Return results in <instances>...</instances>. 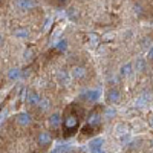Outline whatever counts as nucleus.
<instances>
[{
    "label": "nucleus",
    "instance_id": "27",
    "mask_svg": "<svg viewBox=\"0 0 153 153\" xmlns=\"http://www.w3.org/2000/svg\"><path fill=\"white\" fill-rule=\"evenodd\" d=\"M91 153H106L104 149H101V150H95V152H91Z\"/></svg>",
    "mask_w": 153,
    "mask_h": 153
},
{
    "label": "nucleus",
    "instance_id": "21",
    "mask_svg": "<svg viewBox=\"0 0 153 153\" xmlns=\"http://www.w3.org/2000/svg\"><path fill=\"white\" fill-rule=\"evenodd\" d=\"M23 58L26 61H31L34 58V51L31 48H26V49H25V52H23Z\"/></svg>",
    "mask_w": 153,
    "mask_h": 153
},
{
    "label": "nucleus",
    "instance_id": "7",
    "mask_svg": "<svg viewBox=\"0 0 153 153\" xmlns=\"http://www.w3.org/2000/svg\"><path fill=\"white\" fill-rule=\"evenodd\" d=\"M61 123H63V120H61V115H60L58 112H54V113L49 117V124H51V127H52V129H58Z\"/></svg>",
    "mask_w": 153,
    "mask_h": 153
},
{
    "label": "nucleus",
    "instance_id": "11",
    "mask_svg": "<svg viewBox=\"0 0 153 153\" xmlns=\"http://www.w3.org/2000/svg\"><path fill=\"white\" fill-rule=\"evenodd\" d=\"M12 35H14V37H17V38H29V35H31V31H29L28 28H17V29H14Z\"/></svg>",
    "mask_w": 153,
    "mask_h": 153
},
{
    "label": "nucleus",
    "instance_id": "17",
    "mask_svg": "<svg viewBox=\"0 0 153 153\" xmlns=\"http://www.w3.org/2000/svg\"><path fill=\"white\" fill-rule=\"evenodd\" d=\"M117 132H118L120 135H127V133H129V126H127L126 123L117 124Z\"/></svg>",
    "mask_w": 153,
    "mask_h": 153
},
{
    "label": "nucleus",
    "instance_id": "13",
    "mask_svg": "<svg viewBox=\"0 0 153 153\" xmlns=\"http://www.w3.org/2000/svg\"><path fill=\"white\" fill-rule=\"evenodd\" d=\"M57 81L60 84H68L69 83V74L66 71H58L57 72Z\"/></svg>",
    "mask_w": 153,
    "mask_h": 153
},
{
    "label": "nucleus",
    "instance_id": "29",
    "mask_svg": "<svg viewBox=\"0 0 153 153\" xmlns=\"http://www.w3.org/2000/svg\"><path fill=\"white\" fill-rule=\"evenodd\" d=\"M58 2H60V3H65V2H68V0H58Z\"/></svg>",
    "mask_w": 153,
    "mask_h": 153
},
{
    "label": "nucleus",
    "instance_id": "16",
    "mask_svg": "<svg viewBox=\"0 0 153 153\" xmlns=\"http://www.w3.org/2000/svg\"><path fill=\"white\" fill-rule=\"evenodd\" d=\"M98 123H100V115L97 112L91 113V117H89V120H87V124L89 126H98Z\"/></svg>",
    "mask_w": 153,
    "mask_h": 153
},
{
    "label": "nucleus",
    "instance_id": "1",
    "mask_svg": "<svg viewBox=\"0 0 153 153\" xmlns=\"http://www.w3.org/2000/svg\"><path fill=\"white\" fill-rule=\"evenodd\" d=\"M63 127H65L68 132L75 130L76 127H78V117H76V115H74V113L68 115V117L63 120Z\"/></svg>",
    "mask_w": 153,
    "mask_h": 153
},
{
    "label": "nucleus",
    "instance_id": "4",
    "mask_svg": "<svg viewBox=\"0 0 153 153\" xmlns=\"http://www.w3.org/2000/svg\"><path fill=\"white\" fill-rule=\"evenodd\" d=\"M51 141H52V136H51L49 132H40L38 136H37V143H38V146H42V147L49 146Z\"/></svg>",
    "mask_w": 153,
    "mask_h": 153
},
{
    "label": "nucleus",
    "instance_id": "25",
    "mask_svg": "<svg viewBox=\"0 0 153 153\" xmlns=\"http://www.w3.org/2000/svg\"><path fill=\"white\" fill-rule=\"evenodd\" d=\"M150 43H152L150 37H146V38H143V40H141V46H143V48H149ZM149 49H150V48H149Z\"/></svg>",
    "mask_w": 153,
    "mask_h": 153
},
{
    "label": "nucleus",
    "instance_id": "8",
    "mask_svg": "<svg viewBox=\"0 0 153 153\" xmlns=\"http://www.w3.org/2000/svg\"><path fill=\"white\" fill-rule=\"evenodd\" d=\"M71 75H72V78H75V80H81V78L86 76V69L83 66H75V68H72Z\"/></svg>",
    "mask_w": 153,
    "mask_h": 153
},
{
    "label": "nucleus",
    "instance_id": "22",
    "mask_svg": "<svg viewBox=\"0 0 153 153\" xmlns=\"http://www.w3.org/2000/svg\"><path fill=\"white\" fill-rule=\"evenodd\" d=\"M49 107H51V103H49V100H46V98H43L42 103L38 104V109H40V112H46Z\"/></svg>",
    "mask_w": 153,
    "mask_h": 153
},
{
    "label": "nucleus",
    "instance_id": "18",
    "mask_svg": "<svg viewBox=\"0 0 153 153\" xmlns=\"http://www.w3.org/2000/svg\"><path fill=\"white\" fill-rule=\"evenodd\" d=\"M135 66H136V69H138L139 72L146 71V61H144V58H136V61H135Z\"/></svg>",
    "mask_w": 153,
    "mask_h": 153
},
{
    "label": "nucleus",
    "instance_id": "6",
    "mask_svg": "<svg viewBox=\"0 0 153 153\" xmlns=\"http://www.w3.org/2000/svg\"><path fill=\"white\" fill-rule=\"evenodd\" d=\"M42 97L38 95L37 92H28V95H26V103L29 104V106H38L42 103Z\"/></svg>",
    "mask_w": 153,
    "mask_h": 153
},
{
    "label": "nucleus",
    "instance_id": "20",
    "mask_svg": "<svg viewBox=\"0 0 153 153\" xmlns=\"http://www.w3.org/2000/svg\"><path fill=\"white\" fill-rule=\"evenodd\" d=\"M69 150V146L68 144H58L54 150H52V153H66Z\"/></svg>",
    "mask_w": 153,
    "mask_h": 153
},
{
    "label": "nucleus",
    "instance_id": "19",
    "mask_svg": "<svg viewBox=\"0 0 153 153\" xmlns=\"http://www.w3.org/2000/svg\"><path fill=\"white\" fill-rule=\"evenodd\" d=\"M115 115H117V109L115 107H107L106 109V112H104V117H106V120H112Z\"/></svg>",
    "mask_w": 153,
    "mask_h": 153
},
{
    "label": "nucleus",
    "instance_id": "26",
    "mask_svg": "<svg viewBox=\"0 0 153 153\" xmlns=\"http://www.w3.org/2000/svg\"><path fill=\"white\" fill-rule=\"evenodd\" d=\"M147 58L153 60V46H150V49H149V52H147Z\"/></svg>",
    "mask_w": 153,
    "mask_h": 153
},
{
    "label": "nucleus",
    "instance_id": "5",
    "mask_svg": "<svg viewBox=\"0 0 153 153\" xmlns=\"http://www.w3.org/2000/svg\"><path fill=\"white\" fill-rule=\"evenodd\" d=\"M104 146V138L103 136H98L94 138L92 141H89V152H95V150H101Z\"/></svg>",
    "mask_w": 153,
    "mask_h": 153
},
{
    "label": "nucleus",
    "instance_id": "3",
    "mask_svg": "<svg viewBox=\"0 0 153 153\" xmlns=\"http://www.w3.org/2000/svg\"><path fill=\"white\" fill-rule=\"evenodd\" d=\"M16 120H17L19 126H22V127H28L32 123V117H31V113H28V112H20L16 117Z\"/></svg>",
    "mask_w": 153,
    "mask_h": 153
},
{
    "label": "nucleus",
    "instance_id": "15",
    "mask_svg": "<svg viewBox=\"0 0 153 153\" xmlns=\"http://www.w3.org/2000/svg\"><path fill=\"white\" fill-rule=\"evenodd\" d=\"M55 49L58 51V52H66V51H68V40H66V38H61L60 42H57Z\"/></svg>",
    "mask_w": 153,
    "mask_h": 153
},
{
    "label": "nucleus",
    "instance_id": "9",
    "mask_svg": "<svg viewBox=\"0 0 153 153\" xmlns=\"http://www.w3.org/2000/svg\"><path fill=\"white\" fill-rule=\"evenodd\" d=\"M84 98L89 101V103H95V101H98V98H100V91L98 89H91V91H87L84 94Z\"/></svg>",
    "mask_w": 153,
    "mask_h": 153
},
{
    "label": "nucleus",
    "instance_id": "14",
    "mask_svg": "<svg viewBox=\"0 0 153 153\" xmlns=\"http://www.w3.org/2000/svg\"><path fill=\"white\" fill-rule=\"evenodd\" d=\"M17 6L20 9H31L34 6V2L32 0H17Z\"/></svg>",
    "mask_w": 153,
    "mask_h": 153
},
{
    "label": "nucleus",
    "instance_id": "28",
    "mask_svg": "<svg viewBox=\"0 0 153 153\" xmlns=\"http://www.w3.org/2000/svg\"><path fill=\"white\" fill-rule=\"evenodd\" d=\"M150 126H152V127H153V117H152V118H150Z\"/></svg>",
    "mask_w": 153,
    "mask_h": 153
},
{
    "label": "nucleus",
    "instance_id": "24",
    "mask_svg": "<svg viewBox=\"0 0 153 153\" xmlns=\"http://www.w3.org/2000/svg\"><path fill=\"white\" fill-rule=\"evenodd\" d=\"M89 40H91L92 43H98L100 42V37L95 32H91V34H89Z\"/></svg>",
    "mask_w": 153,
    "mask_h": 153
},
{
    "label": "nucleus",
    "instance_id": "10",
    "mask_svg": "<svg viewBox=\"0 0 153 153\" xmlns=\"http://www.w3.org/2000/svg\"><path fill=\"white\" fill-rule=\"evenodd\" d=\"M132 72H133V65H132V63H126V65H123L121 69H120V75L123 76V78L130 76Z\"/></svg>",
    "mask_w": 153,
    "mask_h": 153
},
{
    "label": "nucleus",
    "instance_id": "2",
    "mask_svg": "<svg viewBox=\"0 0 153 153\" xmlns=\"http://www.w3.org/2000/svg\"><path fill=\"white\" fill-rule=\"evenodd\" d=\"M106 100H107V103L112 104V106L118 104L121 101V92L118 91V89H109L107 95H106Z\"/></svg>",
    "mask_w": 153,
    "mask_h": 153
},
{
    "label": "nucleus",
    "instance_id": "23",
    "mask_svg": "<svg viewBox=\"0 0 153 153\" xmlns=\"http://www.w3.org/2000/svg\"><path fill=\"white\" fill-rule=\"evenodd\" d=\"M133 12H135L136 16H143V14H144V9H143V5H139V3L133 5Z\"/></svg>",
    "mask_w": 153,
    "mask_h": 153
},
{
    "label": "nucleus",
    "instance_id": "12",
    "mask_svg": "<svg viewBox=\"0 0 153 153\" xmlns=\"http://www.w3.org/2000/svg\"><path fill=\"white\" fill-rule=\"evenodd\" d=\"M20 76H22V71L19 68H12V69L8 71V80H11V81L20 80Z\"/></svg>",
    "mask_w": 153,
    "mask_h": 153
}]
</instances>
